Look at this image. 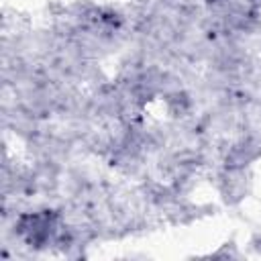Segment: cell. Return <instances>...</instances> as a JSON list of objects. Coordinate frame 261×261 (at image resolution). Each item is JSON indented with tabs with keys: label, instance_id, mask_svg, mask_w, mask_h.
<instances>
[{
	"label": "cell",
	"instance_id": "1",
	"mask_svg": "<svg viewBox=\"0 0 261 261\" xmlns=\"http://www.w3.org/2000/svg\"><path fill=\"white\" fill-rule=\"evenodd\" d=\"M216 190L220 198L228 206H237L243 202L251 192V167H239V165H224L218 163L214 169Z\"/></svg>",
	"mask_w": 261,
	"mask_h": 261
}]
</instances>
